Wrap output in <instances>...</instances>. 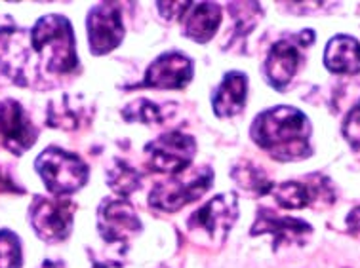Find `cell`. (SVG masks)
I'll return each mask as SVG.
<instances>
[{
	"mask_svg": "<svg viewBox=\"0 0 360 268\" xmlns=\"http://www.w3.org/2000/svg\"><path fill=\"white\" fill-rule=\"evenodd\" d=\"M31 225L37 230L39 238L44 242H61L71 234L72 229V206L65 200H48L34 198L31 206Z\"/></svg>",
	"mask_w": 360,
	"mask_h": 268,
	"instance_id": "ba28073f",
	"label": "cell"
},
{
	"mask_svg": "<svg viewBox=\"0 0 360 268\" xmlns=\"http://www.w3.org/2000/svg\"><path fill=\"white\" fill-rule=\"evenodd\" d=\"M21 259L20 238L13 232L0 230V268H20Z\"/></svg>",
	"mask_w": 360,
	"mask_h": 268,
	"instance_id": "7402d4cb",
	"label": "cell"
},
{
	"mask_svg": "<svg viewBox=\"0 0 360 268\" xmlns=\"http://www.w3.org/2000/svg\"><path fill=\"white\" fill-rule=\"evenodd\" d=\"M236 217H238V203L235 194H219L191 215L189 229L200 230L210 236V240L221 242L233 229Z\"/></svg>",
	"mask_w": 360,
	"mask_h": 268,
	"instance_id": "9c48e42d",
	"label": "cell"
},
{
	"mask_svg": "<svg viewBox=\"0 0 360 268\" xmlns=\"http://www.w3.org/2000/svg\"><path fill=\"white\" fill-rule=\"evenodd\" d=\"M324 63L328 71L338 74L360 72V42L349 34H338L326 44Z\"/></svg>",
	"mask_w": 360,
	"mask_h": 268,
	"instance_id": "ac0fdd59",
	"label": "cell"
},
{
	"mask_svg": "<svg viewBox=\"0 0 360 268\" xmlns=\"http://www.w3.org/2000/svg\"><path fill=\"white\" fill-rule=\"evenodd\" d=\"M107 183L111 187L118 196H128L134 190L139 189L141 185V177L134 168H130L128 163L122 162V160H117L112 163V168L109 170V175H107Z\"/></svg>",
	"mask_w": 360,
	"mask_h": 268,
	"instance_id": "ffe728a7",
	"label": "cell"
},
{
	"mask_svg": "<svg viewBox=\"0 0 360 268\" xmlns=\"http://www.w3.org/2000/svg\"><path fill=\"white\" fill-rule=\"evenodd\" d=\"M246 93H248L246 74L238 71L227 72L212 98V109L216 116L231 118L238 114L246 103Z\"/></svg>",
	"mask_w": 360,
	"mask_h": 268,
	"instance_id": "9a60e30c",
	"label": "cell"
},
{
	"mask_svg": "<svg viewBox=\"0 0 360 268\" xmlns=\"http://www.w3.org/2000/svg\"><path fill=\"white\" fill-rule=\"evenodd\" d=\"M31 46L50 72L65 74L77 67V50L71 23L63 15H44L31 31Z\"/></svg>",
	"mask_w": 360,
	"mask_h": 268,
	"instance_id": "7a4b0ae2",
	"label": "cell"
},
{
	"mask_svg": "<svg viewBox=\"0 0 360 268\" xmlns=\"http://www.w3.org/2000/svg\"><path fill=\"white\" fill-rule=\"evenodd\" d=\"M149 156V168L160 173L177 175L191 166L197 152L195 138L184 131H168L145 147Z\"/></svg>",
	"mask_w": 360,
	"mask_h": 268,
	"instance_id": "277c9868",
	"label": "cell"
},
{
	"mask_svg": "<svg viewBox=\"0 0 360 268\" xmlns=\"http://www.w3.org/2000/svg\"><path fill=\"white\" fill-rule=\"evenodd\" d=\"M221 21V6L216 2H198L193 4L189 10V15L185 18L184 33L187 39L195 42H208L214 39V34L219 29Z\"/></svg>",
	"mask_w": 360,
	"mask_h": 268,
	"instance_id": "e0dca14e",
	"label": "cell"
},
{
	"mask_svg": "<svg viewBox=\"0 0 360 268\" xmlns=\"http://www.w3.org/2000/svg\"><path fill=\"white\" fill-rule=\"evenodd\" d=\"M98 229L105 242H124L141 230V221L131 203L118 198L105 200L98 210Z\"/></svg>",
	"mask_w": 360,
	"mask_h": 268,
	"instance_id": "7c38bea8",
	"label": "cell"
},
{
	"mask_svg": "<svg viewBox=\"0 0 360 268\" xmlns=\"http://www.w3.org/2000/svg\"><path fill=\"white\" fill-rule=\"evenodd\" d=\"M40 268H58V267H56V264H53L52 261H44V262H42V267H40Z\"/></svg>",
	"mask_w": 360,
	"mask_h": 268,
	"instance_id": "484cf974",
	"label": "cell"
},
{
	"mask_svg": "<svg viewBox=\"0 0 360 268\" xmlns=\"http://www.w3.org/2000/svg\"><path fill=\"white\" fill-rule=\"evenodd\" d=\"M250 135L254 143L276 160H303L313 154L309 145L311 124L294 107H273L259 112L252 122Z\"/></svg>",
	"mask_w": 360,
	"mask_h": 268,
	"instance_id": "6da1fadb",
	"label": "cell"
},
{
	"mask_svg": "<svg viewBox=\"0 0 360 268\" xmlns=\"http://www.w3.org/2000/svg\"><path fill=\"white\" fill-rule=\"evenodd\" d=\"M193 79V61L179 52L158 55L145 72V86L158 90H179Z\"/></svg>",
	"mask_w": 360,
	"mask_h": 268,
	"instance_id": "4fadbf2b",
	"label": "cell"
},
{
	"mask_svg": "<svg viewBox=\"0 0 360 268\" xmlns=\"http://www.w3.org/2000/svg\"><path fill=\"white\" fill-rule=\"evenodd\" d=\"M343 135L353 147H360V101L343 120Z\"/></svg>",
	"mask_w": 360,
	"mask_h": 268,
	"instance_id": "cb8c5ba5",
	"label": "cell"
},
{
	"mask_svg": "<svg viewBox=\"0 0 360 268\" xmlns=\"http://www.w3.org/2000/svg\"><path fill=\"white\" fill-rule=\"evenodd\" d=\"M231 13L236 20V27L243 29V33H248L256 27L257 20L262 18V8L257 2H233L231 4Z\"/></svg>",
	"mask_w": 360,
	"mask_h": 268,
	"instance_id": "603a6c76",
	"label": "cell"
},
{
	"mask_svg": "<svg viewBox=\"0 0 360 268\" xmlns=\"http://www.w3.org/2000/svg\"><path fill=\"white\" fill-rule=\"evenodd\" d=\"M34 168L39 171L42 183L56 196L77 192L88 181V166L77 154H71L59 147H48L37 158Z\"/></svg>",
	"mask_w": 360,
	"mask_h": 268,
	"instance_id": "3957f363",
	"label": "cell"
},
{
	"mask_svg": "<svg viewBox=\"0 0 360 268\" xmlns=\"http://www.w3.org/2000/svg\"><path fill=\"white\" fill-rule=\"evenodd\" d=\"M275 200L281 203L282 208L288 210H300V208H307L309 203L321 200L324 194L332 198L330 194V187L324 183V179L319 181H288V183L278 185L273 189Z\"/></svg>",
	"mask_w": 360,
	"mask_h": 268,
	"instance_id": "2e32d148",
	"label": "cell"
},
{
	"mask_svg": "<svg viewBox=\"0 0 360 268\" xmlns=\"http://www.w3.org/2000/svg\"><path fill=\"white\" fill-rule=\"evenodd\" d=\"M29 48L31 34L18 27H0V72L20 86L31 84Z\"/></svg>",
	"mask_w": 360,
	"mask_h": 268,
	"instance_id": "52a82bcc",
	"label": "cell"
},
{
	"mask_svg": "<svg viewBox=\"0 0 360 268\" xmlns=\"http://www.w3.org/2000/svg\"><path fill=\"white\" fill-rule=\"evenodd\" d=\"M88 42L94 55L112 52L124 39V25L120 8L115 2H101L88 12L86 18Z\"/></svg>",
	"mask_w": 360,
	"mask_h": 268,
	"instance_id": "5b68a950",
	"label": "cell"
},
{
	"mask_svg": "<svg viewBox=\"0 0 360 268\" xmlns=\"http://www.w3.org/2000/svg\"><path fill=\"white\" fill-rule=\"evenodd\" d=\"M0 138L8 151L18 156L29 151L39 138V130L15 99H4L0 103Z\"/></svg>",
	"mask_w": 360,
	"mask_h": 268,
	"instance_id": "8fae6325",
	"label": "cell"
},
{
	"mask_svg": "<svg viewBox=\"0 0 360 268\" xmlns=\"http://www.w3.org/2000/svg\"><path fill=\"white\" fill-rule=\"evenodd\" d=\"M128 122H141V124H160L166 120L162 107L155 105L149 99H138L122 111Z\"/></svg>",
	"mask_w": 360,
	"mask_h": 268,
	"instance_id": "44dd1931",
	"label": "cell"
},
{
	"mask_svg": "<svg viewBox=\"0 0 360 268\" xmlns=\"http://www.w3.org/2000/svg\"><path fill=\"white\" fill-rule=\"evenodd\" d=\"M233 179L246 194L263 196V194L273 192V181L269 179L267 173L257 163L250 162V160H240V162L235 163Z\"/></svg>",
	"mask_w": 360,
	"mask_h": 268,
	"instance_id": "d6986e66",
	"label": "cell"
},
{
	"mask_svg": "<svg viewBox=\"0 0 360 268\" xmlns=\"http://www.w3.org/2000/svg\"><path fill=\"white\" fill-rule=\"evenodd\" d=\"M94 268H105V267H101V264H98V267H94Z\"/></svg>",
	"mask_w": 360,
	"mask_h": 268,
	"instance_id": "4316f807",
	"label": "cell"
},
{
	"mask_svg": "<svg viewBox=\"0 0 360 268\" xmlns=\"http://www.w3.org/2000/svg\"><path fill=\"white\" fill-rule=\"evenodd\" d=\"M311 232L313 227L309 222L294 217H276L267 210L259 211L256 222L252 225V236L269 234L273 238L275 249L281 243H303Z\"/></svg>",
	"mask_w": 360,
	"mask_h": 268,
	"instance_id": "5bb4252c",
	"label": "cell"
},
{
	"mask_svg": "<svg viewBox=\"0 0 360 268\" xmlns=\"http://www.w3.org/2000/svg\"><path fill=\"white\" fill-rule=\"evenodd\" d=\"M307 34L309 31H303L295 40H278L275 46L271 48L267 61H265V74L273 88L284 90L292 82L302 63V46H309L314 40V34L305 39Z\"/></svg>",
	"mask_w": 360,
	"mask_h": 268,
	"instance_id": "30bf717a",
	"label": "cell"
},
{
	"mask_svg": "<svg viewBox=\"0 0 360 268\" xmlns=\"http://www.w3.org/2000/svg\"><path fill=\"white\" fill-rule=\"evenodd\" d=\"M214 173L210 168H202L189 181L170 179L162 185H157L149 194V203L162 211H176L187 203L195 202L212 187Z\"/></svg>",
	"mask_w": 360,
	"mask_h": 268,
	"instance_id": "8992f818",
	"label": "cell"
},
{
	"mask_svg": "<svg viewBox=\"0 0 360 268\" xmlns=\"http://www.w3.org/2000/svg\"><path fill=\"white\" fill-rule=\"evenodd\" d=\"M193 2H158V10L168 21L181 20L185 12H189Z\"/></svg>",
	"mask_w": 360,
	"mask_h": 268,
	"instance_id": "d4e9b609",
	"label": "cell"
}]
</instances>
